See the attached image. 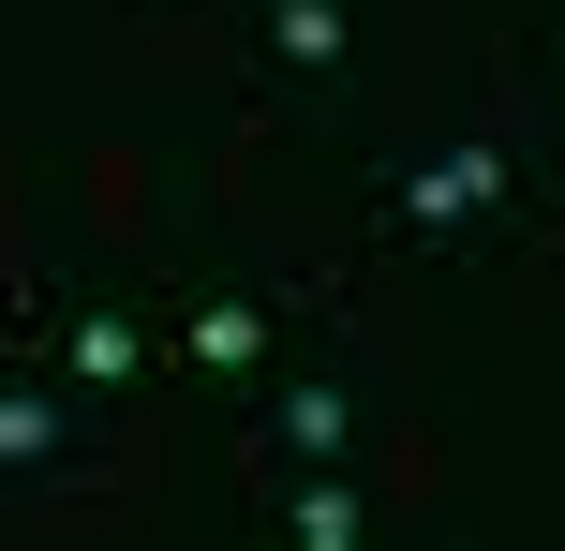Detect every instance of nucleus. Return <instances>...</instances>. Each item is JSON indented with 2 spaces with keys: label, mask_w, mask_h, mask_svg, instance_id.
Returning a JSON list of instances; mask_svg holds the SVG:
<instances>
[{
  "label": "nucleus",
  "mask_w": 565,
  "mask_h": 551,
  "mask_svg": "<svg viewBox=\"0 0 565 551\" xmlns=\"http://www.w3.org/2000/svg\"><path fill=\"white\" fill-rule=\"evenodd\" d=\"M507 209H521V149L507 135H447V149H417V165L372 179V239H387V254H461V239L507 224Z\"/></svg>",
  "instance_id": "nucleus-1"
},
{
  "label": "nucleus",
  "mask_w": 565,
  "mask_h": 551,
  "mask_svg": "<svg viewBox=\"0 0 565 551\" xmlns=\"http://www.w3.org/2000/svg\"><path fill=\"white\" fill-rule=\"evenodd\" d=\"M179 358H194V373H254L268 358V298H194V314H179Z\"/></svg>",
  "instance_id": "nucleus-7"
},
{
  "label": "nucleus",
  "mask_w": 565,
  "mask_h": 551,
  "mask_svg": "<svg viewBox=\"0 0 565 551\" xmlns=\"http://www.w3.org/2000/svg\"><path fill=\"white\" fill-rule=\"evenodd\" d=\"M60 373L105 403V388H135V373H149V328L119 314V298H75V314H60Z\"/></svg>",
  "instance_id": "nucleus-6"
},
{
  "label": "nucleus",
  "mask_w": 565,
  "mask_h": 551,
  "mask_svg": "<svg viewBox=\"0 0 565 551\" xmlns=\"http://www.w3.org/2000/svg\"><path fill=\"white\" fill-rule=\"evenodd\" d=\"M551 194H565V119H551Z\"/></svg>",
  "instance_id": "nucleus-8"
},
{
  "label": "nucleus",
  "mask_w": 565,
  "mask_h": 551,
  "mask_svg": "<svg viewBox=\"0 0 565 551\" xmlns=\"http://www.w3.org/2000/svg\"><path fill=\"white\" fill-rule=\"evenodd\" d=\"M342 45H358V15H342V0H254V60H268V75L328 89V75H342Z\"/></svg>",
  "instance_id": "nucleus-4"
},
{
  "label": "nucleus",
  "mask_w": 565,
  "mask_h": 551,
  "mask_svg": "<svg viewBox=\"0 0 565 551\" xmlns=\"http://www.w3.org/2000/svg\"><path fill=\"white\" fill-rule=\"evenodd\" d=\"M342 447H358V388H328V373H282V388H268V417H254V477L342 463Z\"/></svg>",
  "instance_id": "nucleus-2"
},
{
  "label": "nucleus",
  "mask_w": 565,
  "mask_h": 551,
  "mask_svg": "<svg viewBox=\"0 0 565 551\" xmlns=\"http://www.w3.org/2000/svg\"><path fill=\"white\" fill-rule=\"evenodd\" d=\"M75 447H89V388L75 373H0V463H15V477H60V463H75Z\"/></svg>",
  "instance_id": "nucleus-3"
},
{
  "label": "nucleus",
  "mask_w": 565,
  "mask_h": 551,
  "mask_svg": "<svg viewBox=\"0 0 565 551\" xmlns=\"http://www.w3.org/2000/svg\"><path fill=\"white\" fill-rule=\"evenodd\" d=\"M358 522H372V507H358V477H342V463L268 477V537H282V551H358Z\"/></svg>",
  "instance_id": "nucleus-5"
}]
</instances>
